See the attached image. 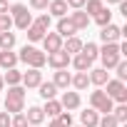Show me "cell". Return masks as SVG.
<instances>
[{
    "label": "cell",
    "mask_w": 127,
    "mask_h": 127,
    "mask_svg": "<svg viewBox=\"0 0 127 127\" xmlns=\"http://www.w3.org/2000/svg\"><path fill=\"white\" fill-rule=\"evenodd\" d=\"M97 57L102 60V70H112L117 62L122 60V55H120V45H117V42H107V45H102L100 52H97Z\"/></svg>",
    "instance_id": "3957f363"
},
{
    "label": "cell",
    "mask_w": 127,
    "mask_h": 127,
    "mask_svg": "<svg viewBox=\"0 0 127 127\" xmlns=\"http://www.w3.org/2000/svg\"><path fill=\"white\" fill-rule=\"evenodd\" d=\"M87 77H90V82H92V85L102 87V85L110 80V72H107V70H102V67H95V70H90V72H87Z\"/></svg>",
    "instance_id": "ac0fdd59"
},
{
    "label": "cell",
    "mask_w": 127,
    "mask_h": 127,
    "mask_svg": "<svg viewBox=\"0 0 127 127\" xmlns=\"http://www.w3.org/2000/svg\"><path fill=\"white\" fill-rule=\"evenodd\" d=\"M18 65V55L13 50H0V67H5V70H13Z\"/></svg>",
    "instance_id": "ffe728a7"
},
{
    "label": "cell",
    "mask_w": 127,
    "mask_h": 127,
    "mask_svg": "<svg viewBox=\"0 0 127 127\" xmlns=\"http://www.w3.org/2000/svg\"><path fill=\"white\" fill-rule=\"evenodd\" d=\"M57 102L62 105V110H67V112H70V110H77V107L82 105V100H80V92H67V90L62 92V97H60Z\"/></svg>",
    "instance_id": "9c48e42d"
},
{
    "label": "cell",
    "mask_w": 127,
    "mask_h": 127,
    "mask_svg": "<svg viewBox=\"0 0 127 127\" xmlns=\"http://www.w3.org/2000/svg\"><path fill=\"white\" fill-rule=\"evenodd\" d=\"M10 127H30V125H28V117L20 112V115H13V122H10Z\"/></svg>",
    "instance_id": "d6a6232c"
},
{
    "label": "cell",
    "mask_w": 127,
    "mask_h": 127,
    "mask_svg": "<svg viewBox=\"0 0 127 127\" xmlns=\"http://www.w3.org/2000/svg\"><path fill=\"white\" fill-rule=\"evenodd\" d=\"M10 5H8V0H0V15H8Z\"/></svg>",
    "instance_id": "60d3db41"
},
{
    "label": "cell",
    "mask_w": 127,
    "mask_h": 127,
    "mask_svg": "<svg viewBox=\"0 0 127 127\" xmlns=\"http://www.w3.org/2000/svg\"><path fill=\"white\" fill-rule=\"evenodd\" d=\"M105 85H107L105 95H107L112 102H120V105L127 102V87H125V82H120V80H107Z\"/></svg>",
    "instance_id": "8992f818"
},
{
    "label": "cell",
    "mask_w": 127,
    "mask_h": 127,
    "mask_svg": "<svg viewBox=\"0 0 127 127\" xmlns=\"http://www.w3.org/2000/svg\"><path fill=\"white\" fill-rule=\"evenodd\" d=\"M40 82H42V72H40V70H32V67H30L28 72H23V82H20V85H23L25 90L40 87Z\"/></svg>",
    "instance_id": "8fae6325"
},
{
    "label": "cell",
    "mask_w": 127,
    "mask_h": 127,
    "mask_svg": "<svg viewBox=\"0 0 127 127\" xmlns=\"http://www.w3.org/2000/svg\"><path fill=\"white\" fill-rule=\"evenodd\" d=\"M47 127H65V125H62V122L55 117V120H50V125H47Z\"/></svg>",
    "instance_id": "b9f144b4"
},
{
    "label": "cell",
    "mask_w": 127,
    "mask_h": 127,
    "mask_svg": "<svg viewBox=\"0 0 127 127\" xmlns=\"http://www.w3.org/2000/svg\"><path fill=\"white\" fill-rule=\"evenodd\" d=\"M10 122H13V117L8 112H0V127H10Z\"/></svg>",
    "instance_id": "ab89813d"
},
{
    "label": "cell",
    "mask_w": 127,
    "mask_h": 127,
    "mask_svg": "<svg viewBox=\"0 0 127 127\" xmlns=\"http://www.w3.org/2000/svg\"><path fill=\"white\" fill-rule=\"evenodd\" d=\"M70 65H72L77 72H90V67H92V60H87V57L80 52V55H72V57H70Z\"/></svg>",
    "instance_id": "2e32d148"
},
{
    "label": "cell",
    "mask_w": 127,
    "mask_h": 127,
    "mask_svg": "<svg viewBox=\"0 0 127 127\" xmlns=\"http://www.w3.org/2000/svg\"><path fill=\"white\" fill-rule=\"evenodd\" d=\"M45 62H47L52 70H67V65H70V55H67L65 50H57V52H50Z\"/></svg>",
    "instance_id": "52a82bcc"
},
{
    "label": "cell",
    "mask_w": 127,
    "mask_h": 127,
    "mask_svg": "<svg viewBox=\"0 0 127 127\" xmlns=\"http://www.w3.org/2000/svg\"><path fill=\"white\" fill-rule=\"evenodd\" d=\"M95 23L100 25V28H105V25H110L112 23V13H110V8H102L97 15H95Z\"/></svg>",
    "instance_id": "f1b7e54d"
},
{
    "label": "cell",
    "mask_w": 127,
    "mask_h": 127,
    "mask_svg": "<svg viewBox=\"0 0 127 127\" xmlns=\"http://www.w3.org/2000/svg\"><path fill=\"white\" fill-rule=\"evenodd\" d=\"M122 37V28L120 25H115V23H110V25H105L102 30H100V40L107 45V42H117Z\"/></svg>",
    "instance_id": "ba28073f"
},
{
    "label": "cell",
    "mask_w": 127,
    "mask_h": 127,
    "mask_svg": "<svg viewBox=\"0 0 127 127\" xmlns=\"http://www.w3.org/2000/svg\"><path fill=\"white\" fill-rule=\"evenodd\" d=\"M90 105H92V110L95 112H105V115H110L112 112V107H115V102L105 95V90H95V92H90Z\"/></svg>",
    "instance_id": "5b68a950"
},
{
    "label": "cell",
    "mask_w": 127,
    "mask_h": 127,
    "mask_svg": "<svg viewBox=\"0 0 127 127\" xmlns=\"http://www.w3.org/2000/svg\"><path fill=\"white\" fill-rule=\"evenodd\" d=\"M65 3H67V8H72V10H82L87 0H65Z\"/></svg>",
    "instance_id": "f35d334b"
},
{
    "label": "cell",
    "mask_w": 127,
    "mask_h": 127,
    "mask_svg": "<svg viewBox=\"0 0 127 127\" xmlns=\"http://www.w3.org/2000/svg\"><path fill=\"white\" fill-rule=\"evenodd\" d=\"M102 8H105V3H102V0H87L82 10H85V13H87L90 18H95V15H97V13L102 10Z\"/></svg>",
    "instance_id": "83f0119b"
},
{
    "label": "cell",
    "mask_w": 127,
    "mask_h": 127,
    "mask_svg": "<svg viewBox=\"0 0 127 127\" xmlns=\"http://www.w3.org/2000/svg\"><path fill=\"white\" fill-rule=\"evenodd\" d=\"M107 3H115V5H120V3H122V0H107Z\"/></svg>",
    "instance_id": "f6af8a7d"
},
{
    "label": "cell",
    "mask_w": 127,
    "mask_h": 127,
    "mask_svg": "<svg viewBox=\"0 0 127 127\" xmlns=\"http://www.w3.org/2000/svg\"><path fill=\"white\" fill-rule=\"evenodd\" d=\"M47 10H50V13H47L50 18H57V20H60V18L67 15V3H65V0H50Z\"/></svg>",
    "instance_id": "4fadbf2b"
},
{
    "label": "cell",
    "mask_w": 127,
    "mask_h": 127,
    "mask_svg": "<svg viewBox=\"0 0 127 127\" xmlns=\"http://www.w3.org/2000/svg\"><path fill=\"white\" fill-rule=\"evenodd\" d=\"M57 120L65 125V127H72V115H70V112H60V115H57Z\"/></svg>",
    "instance_id": "74e56055"
},
{
    "label": "cell",
    "mask_w": 127,
    "mask_h": 127,
    "mask_svg": "<svg viewBox=\"0 0 127 127\" xmlns=\"http://www.w3.org/2000/svg\"><path fill=\"white\" fill-rule=\"evenodd\" d=\"M42 45H45V52H47V55H50V52H57V50H62V37H60L57 32H45Z\"/></svg>",
    "instance_id": "30bf717a"
},
{
    "label": "cell",
    "mask_w": 127,
    "mask_h": 127,
    "mask_svg": "<svg viewBox=\"0 0 127 127\" xmlns=\"http://www.w3.org/2000/svg\"><path fill=\"white\" fill-rule=\"evenodd\" d=\"M15 32H10V30H5V32H0V50H13L15 47Z\"/></svg>",
    "instance_id": "cb8c5ba5"
},
{
    "label": "cell",
    "mask_w": 127,
    "mask_h": 127,
    "mask_svg": "<svg viewBox=\"0 0 127 127\" xmlns=\"http://www.w3.org/2000/svg\"><path fill=\"white\" fill-rule=\"evenodd\" d=\"M45 60H47V55H45L42 50L32 47V45H25V47L20 50V55H18V62H25V65L32 67V70H42Z\"/></svg>",
    "instance_id": "7a4b0ae2"
},
{
    "label": "cell",
    "mask_w": 127,
    "mask_h": 127,
    "mask_svg": "<svg viewBox=\"0 0 127 127\" xmlns=\"http://www.w3.org/2000/svg\"><path fill=\"white\" fill-rule=\"evenodd\" d=\"M25 117H28V125L32 127V125H42V120H45V112H42V107H37V105H32V107H28V112H23Z\"/></svg>",
    "instance_id": "9a60e30c"
},
{
    "label": "cell",
    "mask_w": 127,
    "mask_h": 127,
    "mask_svg": "<svg viewBox=\"0 0 127 127\" xmlns=\"http://www.w3.org/2000/svg\"><path fill=\"white\" fill-rule=\"evenodd\" d=\"M13 28V18L10 15H0V32H5Z\"/></svg>",
    "instance_id": "d590c367"
},
{
    "label": "cell",
    "mask_w": 127,
    "mask_h": 127,
    "mask_svg": "<svg viewBox=\"0 0 127 127\" xmlns=\"http://www.w3.org/2000/svg\"><path fill=\"white\" fill-rule=\"evenodd\" d=\"M80 52H82L87 60H92V62H95V60H97V52H100V47H97L95 42H87V45H82V50H80Z\"/></svg>",
    "instance_id": "f546056e"
},
{
    "label": "cell",
    "mask_w": 127,
    "mask_h": 127,
    "mask_svg": "<svg viewBox=\"0 0 127 127\" xmlns=\"http://www.w3.org/2000/svg\"><path fill=\"white\" fill-rule=\"evenodd\" d=\"M40 97L42 100H55V95H57V87L52 85V82H40Z\"/></svg>",
    "instance_id": "484cf974"
},
{
    "label": "cell",
    "mask_w": 127,
    "mask_h": 127,
    "mask_svg": "<svg viewBox=\"0 0 127 127\" xmlns=\"http://www.w3.org/2000/svg\"><path fill=\"white\" fill-rule=\"evenodd\" d=\"M120 13H122V15H127V3H125V0L120 3Z\"/></svg>",
    "instance_id": "7bdbcfd3"
},
{
    "label": "cell",
    "mask_w": 127,
    "mask_h": 127,
    "mask_svg": "<svg viewBox=\"0 0 127 127\" xmlns=\"http://www.w3.org/2000/svg\"><path fill=\"white\" fill-rule=\"evenodd\" d=\"M3 80L8 82V87H15V85H20V82H23V72H20L18 67H13V70H5Z\"/></svg>",
    "instance_id": "7402d4cb"
},
{
    "label": "cell",
    "mask_w": 127,
    "mask_h": 127,
    "mask_svg": "<svg viewBox=\"0 0 127 127\" xmlns=\"http://www.w3.org/2000/svg\"><path fill=\"white\" fill-rule=\"evenodd\" d=\"M77 30H75V25L70 23V18H60L57 20V35L60 37H72Z\"/></svg>",
    "instance_id": "d6986e66"
},
{
    "label": "cell",
    "mask_w": 127,
    "mask_h": 127,
    "mask_svg": "<svg viewBox=\"0 0 127 127\" xmlns=\"http://www.w3.org/2000/svg\"><path fill=\"white\" fill-rule=\"evenodd\" d=\"M110 115H112L120 125H122V122H127V105H117V107H112V112H110Z\"/></svg>",
    "instance_id": "4dcf8cb0"
},
{
    "label": "cell",
    "mask_w": 127,
    "mask_h": 127,
    "mask_svg": "<svg viewBox=\"0 0 127 127\" xmlns=\"http://www.w3.org/2000/svg\"><path fill=\"white\" fill-rule=\"evenodd\" d=\"M80 122H82V127H97V122H100V115L90 107V110H85V112H80Z\"/></svg>",
    "instance_id": "44dd1931"
},
{
    "label": "cell",
    "mask_w": 127,
    "mask_h": 127,
    "mask_svg": "<svg viewBox=\"0 0 127 127\" xmlns=\"http://www.w3.org/2000/svg\"><path fill=\"white\" fill-rule=\"evenodd\" d=\"M67 18H70V23L75 25L77 32H80V30H87V25H90V15H87L85 10H75V13H70Z\"/></svg>",
    "instance_id": "7c38bea8"
},
{
    "label": "cell",
    "mask_w": 127,
    "mask_h": 127,
    "mask_svg": "<svg viewBox=\"0 0 127 127\" xmlns=\"http://www.w3.org/2000/svg\"><path fill=\"white\" fill-rule=\"evenodd\" d=\"M32 23H35V25H40V28L47 32V30H50V23H52V18H50V15H40V18H37V20H32Z\"/></svg>",
    "instance_id": "e575fe53"
},
{
    "label": "cell",
    "mask_w": 127,
    "mask_h": 127,
    "mask_svg": "<svg viewBox=\"0 0 127 127\" xmlns=\"http://www.w3.org/2000/svg\"><path fill=\"white\" fill-rule=\"evenodd\" d=\"M42 112H45V117H57L60 112H62V105L57 102V100H45V107H42Z\"/></svg>",
    "instance_id": "603a6c76"
},
{
    "label": "cell",
    "mask_w": 127,
    "mask_h": 127,
    "mask_svg": "<svg viewBox=\"0 0 127 127\" xmlns=\"http://www.w3.org/2000/svg\"><path fill=\"white\" fill-rule=\"evenodd\" d=\"M32 127H42V125H32Z\"/></svg>",
    "instance_id": "bcb514c9"
},
{
    "label": "cell",
    "mask_w": 127,
    "mask_h": 127,
    "mask_svg": "<svg viewBox=\"0 0 127 127\" xmlns=\"http://www.w3.org/2000/svg\"><path fill=\"white\" fill-rule=\"evenodd\" d=\"M47 5H50V0H30L32 10H47Z\"/></svg>",
    "instance_id": "8d00e7d4"
},
{
    "label": "cell",
    "mask_w": 127,
    "mask_h": 127,
    "mask_svg": "<svg viewBox=\"0 0 127 127\" xmlns=\"http://www.w3.org/2000/svg\"><path fill=\"white\" fill-rule=\"evenodd\" d=\"M82 45H85V42H82V40H80L77 35H72V37H67V42H62V50H65V52H67V55L72 57V55H80Z\"/></svg>",
    "instance_id": "e0dca14e"
},
{
    "label": "cell",
    "mask_w": 127,
    "mask_h": 127,
    "mask_svg": "<svg viewBox=\"0 0 127 127\" xmlns=\"http://www.w3.org/2000/svg\"><path fill=\"white\" fill-rule=\"evenodd\" d=\"M75 90H85L87 85H90V77H87V72H75L72 75V82H70Z\"/></svg>",
    "instance_id": "4316f807"
},
{
    "label": "cell",
    "mask_w": 127,
    "mask_h": 127,
    "mask_svg": "<svg viewBox=\"0 0 127 127\" xmlns=\"http://www.w3.org/2000/svg\"><path fill=\"white\" fill-rule=\"evenodd\" d=\"M5 112H8L10 117L25 112V87H23V85L8 87V92H5Z\"/></svg>",
    "instance_id": "6da1fadb"
},
{
    "label": "cell",
    "mask_w": 127,
    "mask_h": 127,
    "mask_svg": "<svg viewBox=\"0 0 127 127\" xmlns=\"http://www.w3.org/2000/svg\"><path fill=\"white\" fill-rule=\"evenodd\" d=\"M97 127H120V122H117L112 115H105V117L97 122Z\"/></svg>",
    "instance_id": "836d02e7"
},
{
    "label": "cell",
    "mask_w": 127,
    "mask_h": 127,
    "mask_svg": "<svg viewBox=\"0 0 127 127\" xmlns=\"http://www.w3.org/2000/svg\"><path fill=\"white\" fill-rule=\"evenodd\" d=\"M70 82H72V75H70L67 70H55L52 85H55L57 90H67V87H70Z\"/></svg>",
    "instance_id": "5bb4252c"
},
{
    "label": "cell",
    "mask_w": 127,
    "mask_h": 127,
    "mask_svg": "<svg viewBox=\"0 0 127 127\" xmlns=\"http://www.w3.org/2000/svg\"><path fill=\"white\" fill-rule=\"evenodd\" d=\"M115 70H117V77H115V80L125 82V80H127V62H125V60H120L117 65H115Z\"/></svg>",
    "instance_id": "1f68e13d"
},
{
    "label": "cell",
    "mask_w": 127,
    "mask_h": 127,
    "mask_svg": "<svg viewBox=\"0 0 127 127\" xmlns=\"http://www.w3.org/2000/svg\"><path fill=\"white\" fill-rule=\"evenodd\" d=\"M25 32H28V40H30V42H42V37H45V30H42L40 25H35V23H32Z\"/></svg>",
    "instance_id": "d4e9b609"
},
{
    "label": "cell",
    "mask_w": 127,
    "mask_h": 127,
    "mask_svg": "<svg viewBox=\"0 0 127 127\" xmlns=\"http://www.w3.org/2000/svg\"><path fill=\"white\" fill-rule=\"evenodd\" d=\"M80 127H82V125H80Z\"/></svg>",
    "instance_id": "7dc6e473"
},
{
    "label": "cell",
    "mask_w": 127,
    "mask_h": 127,
    "mask_svg": "<svg viewBox=\"0 0 127 127\" xmlns=\"http://www.w3.org/2000/svg\"><path fill=\"white\" fill-rule=\"evenodd\" d=\"M3 87H5V80H3V75H0V92H3Z\"/></svg>",
    "instance_id": "ee69618b"
},
{
    "label": "cell",
    "mask_w": 127,
    "mask_h": 127,
    "mask_svg": "<svg viewBox=\"0 0 127 127\" xmlns=\"http://www.w3.org/2000/svg\"><path fill=\"white\" fill-rule=\"evenodd\" d=\"M10 18H13V25L18 28V30H28L30 25H32V15L28 13V8L25 5H20V3H15V5H10Z\"/></svg>",
    "instance_id": "277c9868"
}]
</instances>
